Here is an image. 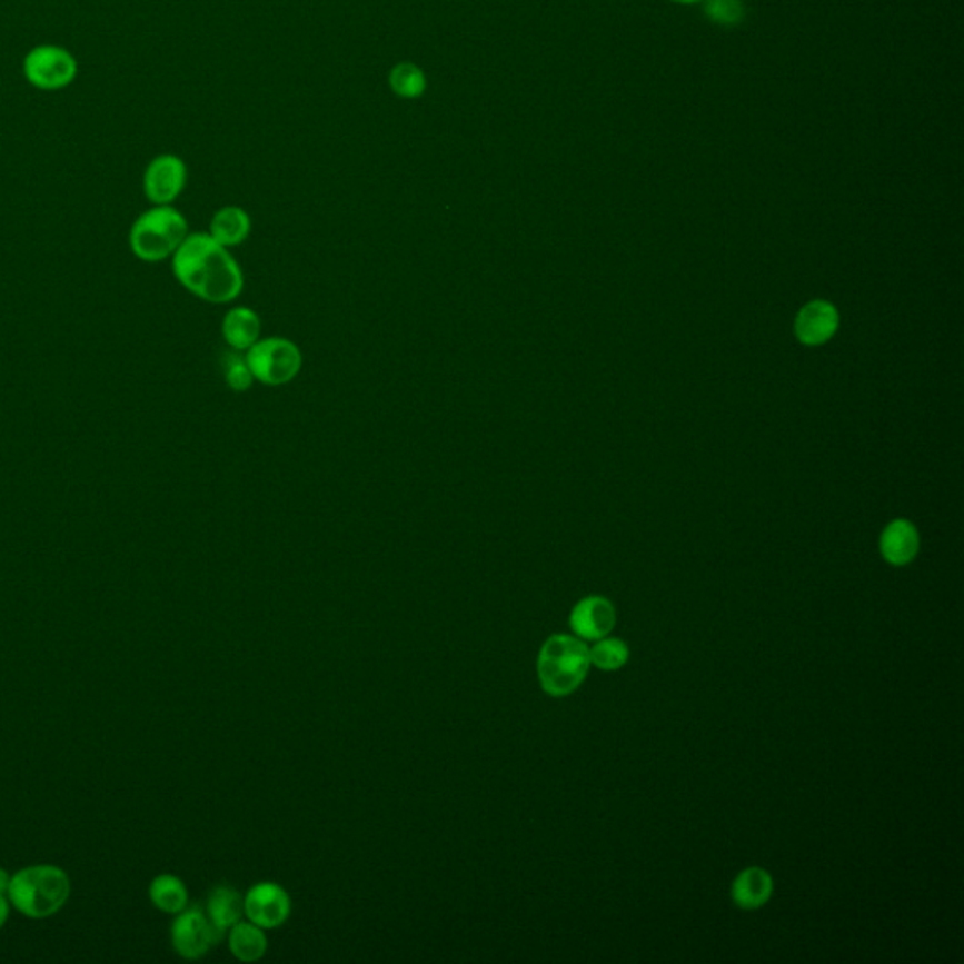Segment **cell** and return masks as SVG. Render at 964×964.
Wrapping results in <instances>:
<instances>
[{
	"label": "cell",
	"mask_w": 964,
	"mask_h": 964,
	"mask_svg": "<svg viewBox=\"0 0 964 964\" xmlns=\"http://www.w3.org/2000/svg\"><path fill=\"white\" fill-rule=\"evenodd\" d=\"M590 667V648L573 635L548 637L537 656V678L550 697H567L577 692Z\"/></svg>",
	"instance_id": "2"
},
{
	"label": "cell",
	"mask_w": 964,
	"mask_h": 964,
	"mask_svg": "<svg viewBox=\"0 0 964 964\" xmlns=\"http://www.w3.org/2000/svg\"><path fill=\"white\" fill-rule=\"evenodd\" d=\"M251 217L240 206H225L216 211L209 222V236L221 246L236 247L244 244L251 233Z\"/></svg>",
	"instance_id": "16"
},
{
	"label": "cell",
	"mask_w": 964,
	"mask_h": 964,
	"mask_svg": "<svg viewBox=\"0 0 964 964\" xmlns=\"http://www.w3.org/2000/svg\"><path fill=\"white\" fill-rule=\"evenodd\" d=\"M703 13L716 26L735 27L746 18V8L741 0H703Z\"/></svg>",
	"instance_id": "22"
},
{
	"label": "cell",
	"mask_w": 964,
	"mask_h": 964,
	"mask_svg": "<svg viewBox=\"0 0 964 964\" xmlns=\"http://www.w3.org/2000/svg\"><path fill=\"white\" fill-rule=\"evenodd\" d=\"M10 908H12V904L8 901L7 895L0 893V928L4 927V923L8 922V917H10Z\"/></svg>",
	"instance_id": "23"
},
{
	"label": "cell",
	"mask_w": 964,
	"mask_h": 964,
	"mask_svg": "<svg viewBox=\"0 0 964 964\" xmlns=\"http://www.w3.org/2000/svg\"><path fill=\"white\" fill-rule=\"evenodd\" d=\"M187 236L189 225L181 211L172 206H155L143 211L130 228V249L140 260L160 262L173 257Z\"/></svg>",
	"instance_id": "4"
},
{
	"label": "cell",
	"mask_w": 964,
	"mask_h": 964,
	"mask_svg": "<svg viewBox=\"0 0 964 964\" xmlns=\"http://www.w3.org/2000/svg\"><path fill=\"white\" fill-rule=\"evenodd\" d=\"M246 360L255 381L266 387H285L295 381L304 366L301 350L292 339L260 338L247 349Z\"/></svg>",
	"instance_id": "5"
},
{
	"label": "cell",
	"mask_w": 964,
	"mask_h": 964,
	"mask_svg": "<svg viewBox=\"0 0 964 964\" xmlns=\"http://www.w3.org/2000/svg\"><path fill=\"white\" fill-rule=\"evenodd\" d=\"M222 338L230 349L246 352L262 338V320L255 309L246 306L228 309L222 319Z\"/></svg>",
	"instance_id": "13"
},
{
	"label": "cell",
	"mask_w": 964,
	"mask_h": 964,
	"mask_svg": "<svg viewBox=\"0 0 964 964\" xmlns=\"http://www.w3.org/2000/svg\"><path fill=\"white\" fill-rule=\"evenodd\" d=\"M222 377L227 381L228 388L233 392H246L252 387L255 377H252L249 364H247L246 355L240 350H228L222 355L221 360Z\"/></svg>",
	"instance_id": "21"
},
{
	"label": "cell",
	"mask_w": 964,
	"mask_h": 964,
	"mask_svg": "<svg viewBox=\"0 0 964 964\" xmlns=\"http://www.w3.org/2000/svg\"><path fill=\"white\" fill-rule=\"evenodd\" d=\"M80 72L76 57L56 43H40L23 59V74L40 91H61L74 83Z\"/></svg>",
	"instance_id": "6"
},
{
	"label": "cell",
	"mask_w": 964,
	"mask_h": 964,
	"mask_svg": "<svg viewBox=\"0 0 964 964\" xmlns=\"http://www.w3.org/2000/svg\"><path fill=\"white\" fill-rule=\"evenodd\" d=\"M569 626L578 639L599 640L616 626V608L607 597H584L573 607Z\"/></svg>",
	"instance_id": "10"
},
{
	"label": "cell",
	"mask_w": 964,
	"mask_h": 964,
	"mask_svg": "<svg viewBox=\"0 0 964 964\" xmlns=\"http://www.w3.org/2000/svg\"><path fill=\"white\" fill-rule=\"evenodd\" d=\"M149 901L165 914H179L189 906V891L173 874H159L149 885Z\"/></svg>",
	"instance_id": "18"
},
{
	"label": "cell",
	"mask_w": 964,
	"mask_h": 964,
	"mask_svg": "<svg viewBox=\"0 0 964 964\" xmlns=\"http://www.w3.org/2000/svg\"><path fill=\"white\" fill-rule=\"evenodd\" d=\"M187 185V165L178 155L155 157L143 173V192L155 206H170Z\"/></svg>",
	"instance_id": "9"
},
{
	"label": "cell",
	"mask_w": 964,
	"mask_h": 964,
	"mask_svg": "<svg viewBox=\"0 0 964 964\" xmlns=\"http://www.w3.org/2000/svg\"><path fill=\"white\" fill-rule=\"evenodd\" d=\"M206 915L217 933L225 936L228 928L236 925L244 917V897L238 891L228 885H217L209 893L206 903Z\"/></svg>",
	"instance_id": "15"
},
{
	"label": "cell",
	"mask_w": 964,
	"mask_h": 964,
	"mask_svg": "<svg viewBox=\"0 0 964 964\" xmlns=\"http://www.w3.org/2000/svg\"><path fill=\"white\" fill-rule=\"evenodd\" d=\"M670 2H675V4H682V7H694V4H700L703 0H670Z\"/></svg>",
	"instance_id": "25"
},
{
	"label": "cell",
	"mask_w": 964,
	"mask_h": 964,
	"mask_svg": "<svg viewBox=\"0 0 964 964\" xmlns=\"http://www.w3.org/2000/svg\"><path fill=\"white\" fill-rule=\"evenodd\" d=\"M208 915L202 908L192 906L176 914L172 923V946L178 955L189 961L200 958L209 952V947L221 940Z\"/></svg>",
	"instance_id": "7"
},
{
	"label": "cell",
	"mask_w": 964,
	"mask_h": 964,
	"mask_svg": "<svg viewBox=\"0 0 964 964\" xmlns=\"http://www.w3.org/2000/svg\"><path fill=\"white\" fill-rule=\"evenodd\" d=\"M838 328V311L829 301L816 300L806 304L795 320V334L805 345H823L835 336Z\"/></svg>",
	"instance_id": "11"
},
{
	"label": "cell",
	"mask_w": 964,
	"mask_h": 964,
	"mask_svg": "<svg viewBox=\"0 0 964 964\" xmlns=\"http://www.w3.org/2000/svg\"><path fill=\"white\" fill-rule=\"evenodd\" d=\"M10 879H12V876H10L4 868H0V893H2V895H7L8 887H10Z\"/></svg>",
	"instance_id": "24"
},
{
	"label": "cell",
	"mask_w": 964,
	"mask_h": 964,
	"mask_svg": "<svg viewBox=\"0 0 964 964\" xmlns=\"http://www.w3.org/2000/svg\"><path fill=\"white\" fill-rule=\"evenodd\" d=\"M879 550L891 566H908L920 553V534L908 520H895L879 537Z\"/></svg>",
	"instance_id": "12"
},
{
	"label": "cell",
	"mask_w": 964,
	"mask_h": 964,
	"mask_svg": "<svg viewBox=\"0 0 964 964\" xmlns=\"http://www.w3.org/2000/svg\"><path fill=\"white\" fill-rule=\"evenodd\" d=\"M388 81H390L392 91L398 97H401V99L407 100L420 99L426 92V87H428V80H426L423 68L409 61L398 62L390 70Z\"/></svg>",
	"instance_id": "19"
},
{
	"label": "cell",
	"mask_w": 964,
	"mask_h": 964,
	"mask_svg": "<svg viewBox=\"0 0 964 964\" xmlns=\"http://www.w3.org/2000/svg\"><path fill=\"white\" fill-rule=\"evenodd\" d=\"M173 276L191 295L209 304H230L244 290V271L228 247L209 232L189 233L172 257Z\"/></svg>",
	"instance_id": "1"
},
{
	"label": "cell",
	"mask_w": 964,
	"mask_h": 964,
	"mask_svg": "<svg viewBox=\"0 0 964 964\" xmlns=\"http://www.w3.org/2000/svg\"><path fill=\"white\" fill-rule=\"evenodd\" d=\"M773 876L759 866H749L738 874L732 885L733 903L738 908L757 910L768 903L773 897Z\"/></svg>",
	"instance_id": "14"
},
{
	"label": "cell",
	"mask_w": 964,
	"mask_h": 964,
	"mask_svg": "<svg viewBox=\"0 0 964 964\" xmlns=\"http://www.w3.org/2000/svg\"><path fill=\"white\" fill-rule=\"evenodd\" d=\"M629 648L622 639L603 637L590 648V664L602 670H618L627 664Z\"/></svg>",
	"instance_id": "20"
},
{
	"label": "cell",
	"mask_w": 964,
	"mask_h": 964,
	"mask_svg": "<svg viewBox=\"0 0 964 964\" xmlns=\"http://www.w3.org/2000/svg\"><path fill=\"white\" fill-rule=\"evenodd\" d=\"M7 897L19 914L43 920L56 915L67 904L70 878L61 866H26L13 874Z\"/></svg>",
	"instance_id": "3"
},
{
	"label": "cell",
	"mask_w": 964,
	"mask_h": 964,
	"mask_svg": "<svg viewBox=\"0 0 964 964\" xmlns=\"http://www.w3.org/2000/svg\"><path fill=\"white\" fill-rule=\"evenodd\" d=\"M292 912L289 893L274 882L252 885L244 897V915L258 927H281Z\"/></svg>",
	"instance_id": "8"
},
{
	"label": "cell",
	"mask_w": 964,
	"mask_h": 964,
	"mask_svg": "<svg viewBox=\"0 0 964 964\" xmlns=\"http://www.w3.org/2000/svg\"><path fill=\"white\" fill-rule=\"evenodd\" d=\"M228 947L233 957L241 963H255L265 957L268 950V938L265 928L251 922H238L228 928Z\"/></svg>",
	"instance_id": "17"
}]
</instances>
